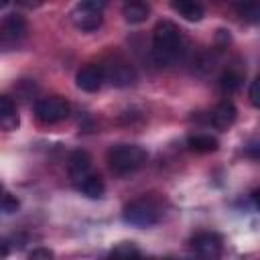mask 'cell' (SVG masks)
Listing matches in <instances>:
<instances>
[{
	"mask_svg": "<svg viewBox=\"0 0 260 260\" xmlns=\"http://www.w3.org/2000/svg\"><path fill=\"white\" fill-rule=\"evenodd\" d=\"M126 2H138V0H126Z\"/></svg>",
	"mask_w": 260,
	"mask_h": 260,
	"instance_id": "obj_27",
	"label": "cell"
},
{
	"mask_svg": "<svg viewBox=\"0 0 260 260\" xmlns=\"http://www.w3.org/2000/svg\"><path fill=\"white\" fill-rule=\"evenodd\" d=\"M28 35V22L22 14H8L0 20V49L12 51L22 45V41Z\"/></svg>",
	"mask_w": 260,
	"mask_h": 260,
	"instance_id": "obj_4",
	"label": "cell"
},
{
	"mask_svg": "<svg viewBox=\"0 0 260 260\" xmlns=\"http://www.w3.org/2000/svg\"><path fill=\"white\" fill-rule=\"evenodd\" d=\"M160 207L156 201H152L150 197H138L130 203L124 205L122 217L126 223L134 225V228H150L154 223L160 221Z\"/></svg>",
	"mask_w": 260,
	"mask_h": 260,
	"instance_id": "obj_3",
	"label": "cell"
},
{
	"mask_svg": "<svg viewBox=\"0 0 260 260\" xmlns=\"http://www.w3.org/2000/svg\"><path fill=\"white\" fill-rule=\"evenodd\" d=\"M67 169H69V177L75 181V183H79L85 175H89V171H91V156H89V152L87 150H73L71 154H69V160H67Z\"/></svg>",
	"mask_w": 260,
	"mask_h": 260,
	"instance_id": "obj_12",
	"label": "cell"
},
{
	"mask_svg": "<svg viewBox=\"0 0 260 260\" xmlns=\"http://www.w3.org/2000/svg\"><path fill=\"white\" fill-rule=\"evenodd\" d=\"M32 260H39V258H45V260H49V258H53L55 254H53V250H49V248H35L30 254H28Z\"/></svg>",
	"mask_w": 260,
	"mask_h": 260,
	"instance_id": "obj_22",
	"label": "cell"
},
{
	"mask_svg": "<svg viewBox=\"0 0 260 260\" xmlns=\"http://www.w3.org/2000/svg\"><path fill=\"white\" fill-rule=\"evenodd\" d=\"M71 112V104L61 95H49L35 104V116L43 124H57Z\"/></svg>",
	"mask_w": 260,
	"mask_h": 260,
	"instance_id": "obj_6",
	"label": "cell"
},
{
	"mask_svg": "<svg viewBox=\"0 0 260 260\" xmlns=\"http://www.w3.org/2000/svg\"><path fill=\"white\" fill-rule=\"evenodd\" d=\"M71 22H73L75 28H79L83 32H91V30H98L102 26L104 12H95V10H87V8L77 6L71 12Z\"/></svg>",
	"mask_w": 260,
	"mask_h": 260,
	"instance_id": "obj_9",
	"label": "cell"
},
{
	"mask_svg": "<svg viewBox=\"0 0 260 260\" xmlns=\"http://www.w3.org/2000/svg\"><path fill=\"white\" fill-rule=\"evenodd\" d=\"M104 81H110L116 87H128L136 81V69L120 55H110L102 63Z\"/></svg>",
	"mask_w": 260,
	"mask_h": 260,
	"instance_id": "obj_5",
	"label": "cell"
},
{
	"mask_svg": "<svg viewBox=\"0 0 260 260\" xmlns=\"http://www.w3.org/2000/svg\"><path fill=\"white\" fill-rule=\"evenodd\" d=\"M16 207H18V201L10 193H4L2 191V195H0V209L10 213V211H16Z\"/></svg>",
	"mask_w": 260,
	"mask_h": 260,
	"instance_id": "obj_20",
	"label": "cell"
},
{
	"mask_svg": "<svg viewBox=\"0 0 260 260\" xmlns=\"http://www.w3.org/2000/svg\"><path fill=\"white\" fill-rule=\"evenodd\" d=\"M16 2L24 8H39V6H43L45 0H16Z\"/></svg>",
	"mask_w": 260,
	"mask_h": 260,
	"instance_id": "obj_24",
	"label": "cell"
},
{
	"mask_svg": "<svg viewBox=\"0 0 260 260\" xmlns=\"http://www.w3.org/2000/svg\"><path fill=\"white\" fill-rule=\"evenodd\" d=\"M8 4H10V0H0V10H4Z\"/></svg>",
	"mask_w": 260,
	"mask_h": 260,
	"instance_id": "obj_26",
	"label": "cell"
},
{
	"mask_svg": "<svg viewBox=\"0 0 260 260\" xmlns=\"http://www.w3.org/2000/svg\"><path fill=\"white\" fill-rule=\"evenodd\" d=\"M189 248L203 258H219L223 250V240L215 232H199L189 240Z\"/></svg>",
	"mask_w": 260,
	"mask_h": 260,
	"instance_id": "obj_7",
	"label": "cell"
},
{
	"mask_svg": "<svg viewBox=\"0 0 260 260\" xmlns=\"http://www.w3.org/2000/svg\"><path fill=\"white\" fill-rule=\"evenodd\" d=\"M236 12L250 24L260 20V2L258 0H236Z\"/></svg>",
	"mask_w": 260,
	"mask_h": 260,
	"instance_id": "obj_18",
	"label": "cell"
},
{
	"mask_svg": "<svg viewBox=\"0 0 260 260\" xmlns=\"http://www.w3.org/2000/svg\"><path fill=\"white\" fill-rule=\"evenodd\" d=\"M183 49H185L183 30L173 20L156 22L152 30V59L158 65H171L181 57Z\"/></svg>",
	"mask_w": 260,
	"mask_h": 260,
	"instance_id": "obj_1",
	"label": "cell"
},
{
	"mask_svg": "<svg viewBox=\"0 0 260 260\" xmlns=\"http://www.w3.org/2000/svg\"><path fill=\"white\" fill-rule=\"evenodd\" d=\"M75 83L81 91H87V93H93L98 91L102 85H104V71H102V65L98 63H87L83 65L77 75H75Z\"/></svg>",
	"mask_w": 260,
	"mask_h": 260,
	"instance_id": "obj_8",
	"label": "cell"
},
{
	"mask_svg": "<svg viewBox=\"0 0 260 260\" xmlns=\"http://www.w3.org/2000/svg\"><path fill=\"white\" fill-rule=\"evenodd\" d=\"M122 14H124V20L130 22V24H140L148 18L150 14V6L144 4V2H126V6L122 8Z\"/></svg>",
	"mask_w": 260,
	"mask_h": 260,
	"instance_id": "obj_16",
	"label": "cell"
},
{
	"mask_svg": "<svg viewBox=\"0 0 260 260\" xmlns=\"http://www.w3.org/2000/svg\"><path fill=\"white\" fill-rule=\"evenodd\" d=\"M18 126H20V116H18L14 100L6 93H0V130L12 132Z\"/></svg>",
	"mask_w": 260,
	"mask_h": 260,
	"instance_id": "obj_11",
	"label": "cell"
},
{
	"mask_svg": "<svg viewBox=\"0 0 260 260\" xmlns=\"http://www.w3.org/2000/svg\"><path fill=\"white\" fill-rule=\"evenodd\" d=\"M81 8H87V10H95V12H104V8L108 6V0H79Z\"/></svg>",
	"mask_w": 260,
	"mask_h": 260,
	"instance_id": "obj_21",
	"label": "cell"
},
{
	"mask_svg": "<svg viewBox=\"0 0 260 260\" xmlns=\"http://www.w3.org/2000/svg\"><path fill=\"white\" fill-rule=\"evenodd\" d=\"M8 252H10V248H8V242H6L4 238H0V258H2V256H6Z\"/></svg>",
	"mask_w": 260,
	"mask_h": 260,
	"instance_id": "obj_25",
	"label": "cell"
},
{
	"mask_svg": "<svg viewBox=\"0 0 260 260\" xmlns=\"http://www.w3.org/2000/svg\"><path fill=\"white\" fill-rule=\"evenodd\" d=\"M0 195H2V187H0Z\"/></svg>",
	"mask_w": 260,
	"mask_h": 260,
	"instance_id": "obj_28",
	"label": "cell"
},
{
	"mask_svg": "<svg viewBox=\"0 0 260 260\" xmlns=\"http://www.w3.org/2000/svg\"><path fill=\"white\" fill-rule=\"evenodd\" d=\"M171 6L175 12H179L185 20L197 22L203 18V6L199 0H171Z\"/></svg>",
	"mask_w": 260,
	"mask_h": 260,
	"instance_id": "obj_14",
	"label": "cell"
},
{
	"mask_svg": "<svg viewBox=\"0 0 260 260\" xmlns=\"http://www.w3.org/2000/svg\"><path fill=\"white\" fill-rule=\"evenodd\" d=\"M110 254L112 256H140V250L132 242H124V244H118Z\"/></svg>",
	"mask_w": 260,
	"mask_h": 260,
	"instance_id": "obj_19",
	"label": "cell"
},
{
	"mask_svg": "<svg viewBox=\"0 0 260 260\" xmlns=\"http://www.w3.org/2000/svg\"><path fill=\"white\" fill-rule=\"evenodd\" d=\"M77 189H79L85 197H89V199H100V197H104V193H106V183H104V179H102L100 175L89 173V175H85V177L77 183Z\"/></svg>",
	"mask_w": 260,
	"mask_h": 260,
	"instance_id": "obj_13",
	"label": "cell"
},
{
	"mask_svg": "<svg viewBox=\"0 0 260 260\" xmlns=\"http://www.w3.org/2000/svg\"><path fill=\"white\" fill-rule=\"evenodd\" d=\"M248 95H250V104H252L254 108H258V106H260V100H258V79H254V81L250 83Z\"/></svg>",
	"mask_w": 260,
	"mask_h": 260,
	"instance_id": "obj_23",
	"label": "cell"
},
{
	"mask_svg": "<svg viewBox=\"0 0 260 260\" xmlns=\"http://www.w3.org/2000/svg\"><path fill=\"white\" fill-rule=\"evenodd\" d=\"M187 146L193 150V152H199V154H205V152H215L219 148V142L215 136L211 134H191L187 138Z\"/></svg>",
	"mask_w": 260,
	"mask_h": 260,
	"instance_id": "obj_15",
	"label": "cell"
},
{
	"mask_svg": "<svg viewBox=\"0 0 260 260\" xmlns=\"http://www.w3.org/2000/svg\"><path fill=\"white\" fill-rule=\"evenodd\" d=\"M148 160V150L140 144H116L108 150L110 169L118 175H128L138 171Z\"/></svg>",
	"mask_w": 260,
	"mask_h": 260,
	"instance_id": "obj_2",
	"label": "cell"
},
{
	"mask_svg": "<svg viewBox=\"0 0 260 260\" xmlns=\"http://www.w3.org/2000/svg\"><path fill=\"white\" fill-rule=\"evenodd\" d=\"M236 116H238V110L236 106L230 102V100H221L209 114V122L213 128L217 130H228L234 122H236Z\"/></svg>",
	"mask_w": 260,
	"mask_h": 260,
	"instance_id": "obj_10",
	"label": "cell"
},
{
	"mask_svg": "<svg viewBox=\"0 0 260 260\" xmlns=\"http://www.w3.org/2000/svg\"><path fill=\"white\" fill-rule=\"evenodd\" d=\"M242 83H244V73H242L240 69H236V67H228V69L221 73V77H219V87H221L223 93H234V91H238Z\"/></svg>",
	"mask_w": 260,
	"mask_h": 260,
	"instance_id": "obj_17",
	"label": "cell"
}]
</instances>
